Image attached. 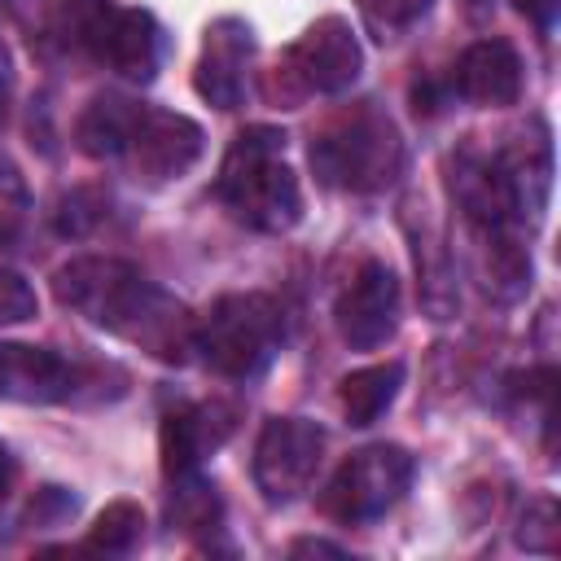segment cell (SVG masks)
<instances>
[{"instance_id": "3", "label": "cell", "mask_w": 561, "mask_h": 561, "mask_svg": "<svg viewBox=\"0 0 561 561\" xmlns=\"http://www.w3.org/2000/svg\"><path fill=\"white\" fill-rule=\"evenodd\" d=\"M280 337H285V320L267 294H224L193 324V351H202L210 373L228 381L259 377L276 359Z\"/></svg>"}, {"instance_id": "6", "label": "cell", "mask_w": 561, "mask_h": 561, "mask_svg": "<svg viewBox=\"0 0 561 561\" xmlns=\"http://www.w3.org/2000/svg\"><path fill=\"white\" fill-rule=\"evenodd\" d=\"M408 486H412V456L399 443H373L337 465V473L320 491V508L333 522L359 526L390 513L408 495Z\"/></svg>"}, {"instance_id": "10", "label": "cell", "mask_w": 561, "mask_h": 561, "mask_svg": "<svg viewBox=\"0 0 561 561\" xmlns=\"http://www.w3.org/2000/svg\"><path fill=\"white\" fill-rule=\"evenodd\" d=\"M337 333L355 351H373L394 333L399 320V280L381 259H364L333 307Z\"/></svg>"}, {"instance_id": "13", "label": "cell", "mask_w": 561, "mask_h": 561, "mask_svg": "<svg viewBox=\"0 0 561 561\" xmlns=\"http://www.w3.org/2000/svg\"><path fill=\"white\" fill-rule=\"evenodd\" d=\"M79 386V373L70 359H61L48 346L4 342L0 346V399L13 403H61Z\"/></svg>"}, {"instance_id": "15", "label": "cell", "mask_w": 561, "mask_h": 561, "mask_svg": "<svg viewBox=\"0 0 561 561\" xmlns=\"http://www.w3.org/2000/svg\"><path fill=\"white\" fill-rule=\"evenodd\" d=\"M456 92L473 105H486V110H504L522 96V57L508 39L491 35V39H478L460 53L456 61V75H451Z\"/></svg>"}, {"instance_id": "2", "label": "cell", "mask_w": 561, "mask_h": 561, "mask_svg": "<svg viewBox=\"0 0 561 561\" xmlns=\"http://www.w3.org/2000/svg\"><path fill=\"white\" fill-rule=\"evenodd\" d=\"M215 197L254 232H289L302 215V193L285 162V131L263 123L245 127L219 162Z\"/></svg>"}, {"instance_id": "23", "label": "cell", "mask_w": 561, "mask_h": 561, "mask_svg": "<svg viewBox=\"0 0 561 561\" xmlns=\"http://www.w3.org/2000/svg\"><path fill=\"white\" fill-rule=\"evenodd\" d=\"M35 289L18 276V272H9V267H0V329L4 324H22V320H31L35 316Z\"/></svg>"}, {"instance_id": "21", "label": "cell", "mask_w": 561, "mask_h": 561, "mask_svg": "<svg viewBox=\"0 0 561 561\" xmlns=\"http://www.w3.org/2000/svg\"><path fill=\"white\" fill-rule=\"evenodd\" d=\"M517 543L526 552H557L561 543V522H557V500L552 495H535L522 513V526H517Z\"/></svg>"}, {"instance_id": "25", "label": "cell", "mask_w": 561, "mask_h": 561, "mask_svg": "<svg viewBox=\"0 0 561 561\" xmlns=\"http://www.w3.org/2000/svg\"><path fill=\"white\" fill-rule=\"evenodd\" d=\"M289 557H346V552L337 543H324V539H294Z\"/></svg>"}, {"instance_id": "27", "label": "cell", "mask_w": 561, "mask_h": 561, "mask_svg": "<svg viewBox=\"0 0 561 561\" xmlns=\"http://www.w3.org/2000/svg\"><path fill=\"white\" fill-rule=\"evenodd\" d=\"M9 88H13V79H9V57H4V48H0V118H4V105H9Z\"/></svg>"}, {"instance_id": "9", "label": "cell", "mask_w": 561, "mask_h": 561, "mask_svg": "<svg viewBox=\"0 0 561 561\" xmlns=\"http://www.w3.org/2000/svg\"><path fill=\"white\" fill-rule=\"evenodd\" d=\"M202 127L188 118V114H175V110H158V105H140L136 110V123H131V136H127V167L140 184L149 188H162L171 180H180L197 158H202Z\"/></svg>"}, {"instance_id": "5", "label": "cell", "mask_w": 561, "mask_h": 561, "mask_svg": "<svg viewBox=\"0 0 561 561\" xmlns=\"http://www.w3.org/2000/svg\"><path fill=\"white\" fill-rule=\"evenodd\" d=\"M61 31L75 48L123 79L149 83L162 66V26L149 9H118L114 0H61Z\"/></svg>"}, {"instance_id": "14", "label": "cell", "mask_w": 561, "mask_h": 561, "mask_svg": "<svg viewBox=\"0 0 561 561\" xmlns=\"http://www.w3.org/2000/svg\"><path fill=\"white\" fill-rule=\"evenodd\" d=\"M237 425V408L232 403H193V408H175L162 416V473H193L202 465V456H210Z\"/></svg>"}, {"instance_id": "28", "label": "cell", "mask_w": 561, "mask_h": 561, "mask_svg": "<svg viewBox=\"0 0 561 561\" xmlns=\"http://www.w3.org/2000/svg\"><path fill=\"white\" fill-rule=\"evenodd\" d=\"M9 482H13V460H9V451L0 447V504H4V495H9Z\"/></svg>"}, {"instance_id": "16", "label": "cell", "mask_w": 561, "mask_h": 561, "mask_svg": "<svg viewBox=\"0 0 561 561\" xmlns=\"http://www.w3.org/2000/svg\"><path fill=\"white\" fill-rule=\"evenodd\" d=\"M403 386V364L399 359H386V364H368V368H355L342 377L337 386V403H342V416L351 425H373L399 394Z\"/></svg>"}, {"instance_id": "20", "label": "cell", "mask_w": 561, "mask_h": 561, "mask_svg": "<svg viewBox=\"0 0 561 561\" xmlns=\"http://www.w3.org/2000/svg\"><path fill=\"white\" fill-rule=\"evenodd\" d=\"M434 0H355L364 26L373 31V39H394L408 26H416L430 13Z\"/></svg>"}, {"instance_id": "7", "label": "cell", "mask_w": 561, "mask_h": 561, "mask_svg": "<svg viewBox=\"0 0 561 561\" xmlns=\"http://www.w3.org/2000/svg\"><path fill=\"white\" fill-rule=\"evenodd\" d=\"M359 39L337 13L316 18L285 53V79L294 83V96H337L359 79Z\"/></svg>"}, {"instance_id": "26", "label": "cell", "mask_w": 561, "mask_h": 561, "mask_svg": "<svg viewBox=\"0 0 561 561\" xmlns=\"http://www.w3.org/2000/svg\"><path fill=\"white\" fill-rule=\"evenodd\" d=\"M517 9H522L526 18H535L539 26H548L552 13H557V0H517Z\"/></svg>"}, {"instance_id": "24", "label": "cell", "mask_w": 561, "mask_h": 561, "mask_svg": "<svg viewBox=\"0 0 561 561\" xmlns=\"http://www.w3.org/2000/svg\"><path fill=\"white\" fill-rule=\"evenodd\" d=\"M83 202H88V188H79V193H70V197H61V210H57V228H61V232L83 237V232L101 219L105 202H101V197H92V206H83Z\"/></svg>"}, {"instance_id": "8", "label": "cell", "mask_w": 561, "mask_h": 561, "mask_svg": "<svg viewBox=\"0 0 561 561\" xmlns=\"http://www.w3.org/2000/svg\"><path fill=\"white\" fill-rule=\"evenodd\" d=\"M324 456V430L302 416H272L254 443V486L267 504L298 500Z\"/></svg>"}, {"instance_id": "4", "label": "cell", "mask_w": 561, "mask_h": 561, "mask_svg": "<svg viewBox=\"0 0 561 561\" xmlns=\"http://www.w3.org/2000/svg\"><path fill=\"white\" fill-rule=\"evenodd\" d=\"M311 167L329 188L377 193L403 171V140L381 110L359 105L311 140Z\"/></svg>"}, {"instance_id": "22", "label": "cell", "mask_w": 561, "mask_h": 561, "mask_svg": "<svg viewBox=\"0 0 561 561\" xmlns=\"http://www.w3.org/2000/svg\"><path fill=\"white\" fill-rule=\"evenodd\" d=\"M26 210H31V197H26V184H22L18 167L0 162V245H9L22 232Z\"/></svg>"}, {"instance_id": "18", "label": "cell", "mask_w": 561, "mask_h": 561, "mask_svg": "<svg viewBox=\"0 0 561 561\" xmlns=\"http://www.w3.org/2000/svg\"><path fill=\"white\" fill-rule=\"evenodd\" d=\"M167 522L184 535H210L224 522V500L215 491V482H206L197 469L193 473H175L171 491H167Z\"/></svg>"}, {"instance_id": "17", "label": "cell", "mask_w": 561, "mask_h": 561, "mask_svg": "<svg viewBox=\"0 0 561 561\" xmlns=\"http://www.w3.org/2000/svg\"><path fill=\"white\" fill-rule=\"evenodd\" d=\"M136 101H127V96H96L83 114H79V127H75V136H79V149L88 153V158H123V149H127V136H131V123H136Z\"/></svg>"}, {"instance_id": "19", "label": "cell", "mask_w": 561, "mask_h": 561, "mask_svg": "<svg viewBox=\"0 0 561 561\" xmlns=\"http://www.w3.org/2000/svg\"><path fill=\"white\" fill-rule=\"evenodd\" d=\"M140 539H145V513H140V504L136 500H114L88 526L83 548L88 552H101V557H127V552H136Z\"/></svg>"}, {"instance_id": "29", "label": "cell", "mask_w": 561, "mask_h": 561, "mask_svg": "<svg viewBox=\"0 0 561 561\" xmlns=\"http://www.w3.org/2000/svg\"><path fill=\"white\" fill-rule=\"evenodd\" d=\"M486 9H491V0H465V13H469V18H482Z\"/></svg>"}, {"instance_id": "12", "label": "cell", "mask_w": 561, "mask_h": 561, "mask_svg": "<svg viewBox=\"0 0 561 561\" xmlns=\"http://www.w3.org/2000/svg\"><path fill=\"white\" fill-rule=\"evenodd\" d=\"M254 57V31L241 18H215L202 39V57L193 70V88L215 110H237L245 96V70Z\"/></svg>"}, {"instance_id": "1", "label": "cell", "mask_w": 561, "mask_h": 561, "mask_svg": "<svg viewBox=\"0 0 561 561\" xmlns=\"http://www.w3.org/2000/svg\"><path fill=\"white\" fill-rule=\"evenodd\" d=\"M53 294L61 307L79 311L83 320L127 337L145 355L162 364H184L193 351V316L167 289L140 276V267L123 259H75L57 267Z\"/></svg>"}, {"instance_id": "11", "label": "cell", "mask_w": 561, "mask_h": 561, "mask_svg": "<svg viewBox=\"0 0 561 561\" xmlns=\"http://www.w3.org/2000/svg\"><path fill=\"white\" fill-rule=\"evenodd\" d=\"M447 184H451V202L460 206L469 232H508L517 224V215H522L513 180H508L504 162L491 158V153L460 149L451 158Z\"/></svg>"}]
</instances>
